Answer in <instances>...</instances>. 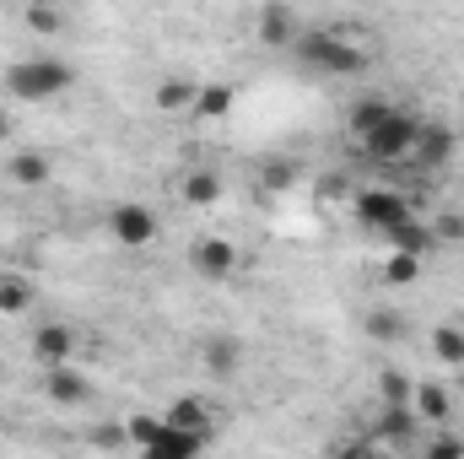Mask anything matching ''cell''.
Here are the masks:
<instances>
[{
  "label": "cell",
  "mask_w": 464,
  "mask_h": 459,
  "mask_svg": "<svg viewBox=\"0 0 464 459\" xmlns=\"http://www.w3.org/2000/svg\"><path fill=\"white\" fill-rule=\"evenodd\" d=\"M157 433H162V416H151V411H135V416L124 422V438H130L135 449H146V444H151Z\"/></svg>",
  "instance_id": "cell-27"
},
{
  "label": "cell",
  "mask_w": 464,
  "mask_h": 459,
  "mask_svg": "<svg viewBox=\"0 0 464 459\" xmlns=\"http://www.w3.org/2000/svg\"><path fill=\"white\" fill-rule=\"evenodd\" d=\"M362 330H367L372 341H400V336H405V314H394V308H372V314L362 319Z\"/></svg>",
  "instance_id": "cell-23"
},
{
  "label": "cell",
  "mask_w": 464,
  "mask_h": 459,
  "mask_svg": "<svg viewBox=\"0 0 464 459\" xmlns=\"http://www.w3.org/2000/svg\"><path fill=\"white\" fill-rule=\"evenodd\" d=\"M232 103H237V93H232V82H200V93H195V119H227Z\"/></svg>",
  "instance_id": "cell-21"
},
{
  "label": "cell",
  "mask_w": 464,
  "mask_h": 459,
  "mask_svg": "<svg viewBox=\"0 0 464 459\" xmlns=\"http://www.w3.org/2000/svg\"><path fill=\"white\" fill-rule=\"evenodd\" d=\"M189 265H195L206 281H227L232 270H237V243H232V238H200V243L189 249Z\"/></svg>",
  "instance_id": "cell-7"
},
{
  "label": "cell",
  "mask_w": 464,
  "mask_h": 459,
  "mask_svg": "<svg viewBox=\"0 0 464 459\" xmlns=\"http://www.w3.org/2000/svg\"><path fill=\"white\" fill-rule=\"evenodd\" d=\"M22 22H27L33 33H60V27H65V11H60V5H27Z\"/></svg>",
  "instance_id": "cell-29"
},
{
  "label": "cell",
  "mask_w": 464,
  "mask_h": 459,
  "mask_svg": "<svg viewBox=\"0 0 464 459\" xmlns=\"http://www.w3.org/2000/svg\"><path fill=\"white\" fill-rule=\"evenodd\" d=\"M195 93H200V82H189V76H162L151 98H157L162 114H195Z\"/></svg>",
  "instance_id": "cell-16"
},
{
  "label": "cell",
  "mask_w": 464,
  "mask_h": 459,
  "mask_svg": "<svg viewBox=\"0 0 464 459\" xmlns=\"http://www.w3.org/2000/svg\"><path fill=\"white\" fill-rule=\"evenodd\" d=\"M0 384H5V373H0Z\"/></svg>",
  "instance_id": "cell-36"
},
{
  "label": "cell",
  "mask_w": 464,
  "mask_h": 459,
  "mask_svg": "<svg viewBox=\"0 0 464 459\" xmlns=\"http://www.w3.org/2000/svg\"><path fill=\"white\" fill-rule=\"evenodd\" d=\"M5 130H11V114H5V109H0V141H5Z\"/></svg>",
  "instance_id": "cell-34"
},
{
  "label": "cell",
  "mask_w": 464,
  "mask_h": 459,
  "mask_svg": "<svg viewBox=\"0 0 464 459\" xmlns=\"http://www.w3.org/2000/svg\"><path fill=\"white\" fill-rule=\"evenodd\" d=\"M330 459H383V449H378L372 438H351V444H341Z\"/></svg>",
  "instance_id": "cell-31"
},
{
  "label": "cell",
  "mask_w": 464,
  "mask_h": 459,
  "mask_svg": "<svg viewBox=\"0 0 464 459\" xmlns=\"http://www.w3.org/2000/svg\"><path fill=\"white\" fill-rule=\"evenodd\" d=\"M119 444H130V438H124V422H109V427L92 433V449H119Z\"/></svg>",
  "instance_id": "cell-32"
},
{
  "label": "cell",
  "mask_w": 464,
  "mask_h": 459,
  "mask_svg": "<svg viewBox=\"0 0 464 459\" xmlns=\"http://www.w3.org/2000/svg\"><path fill=\"white\" fill-rule=\"evenodd\" d=\"M459 444H464V427H459Z\"/></svg>",
  "instance_id": "cell-35"
},
{
  "label": "cell",
  "mask_w": 464,
  "mask_h": 459,
  "mask_svg": "<svg viewBox=\"0 0 464 459\" xmlns=\"http://www.w3.org/2000/svg\"><path fill=\"white\" fill-rule=\"evenodd\" d=\"M162 422H168V427H179V433H189V438H200V444H211V438H217V411H211L200 395H179V400L162 411Z\"/></svg>",
  "instance_id": "cell-6"
},
{
  "label": "cell",
  "mask_w": 464,
  "mask_h": 459,
  "mask_svg": "<svg viewBox=\"0 0 464 459\" xmlns=\"http://www.w3.org/2000/svg\"><path fill=\"white\" fill-rule=\"evenodd\" d=\"M459 151V135L449 130V124H421V135H416V151H411V162L416 168H443L449 157Z\"/></svg>",
  "instance_id": "cell-10"
},
{
  "label": "cell",
  "mask_w": 464,
  "mask_h": 459,
  "mask_svg": "<svg viewBox=\"0 0 464 459\" xmlns=\"http://www.w3.org/2000/svg\"><path fill=\"white\" fill-rule=\"evenodd\" d=\"M383 238L394 243V254H411V259H427V254H432V243H438V238H432V228H427L416 211H411L405 222H394Z\"/></svg>",
  "instance_id": "cell-13"
},
{
  "label": "cell",
  "mask_w": 464,
  "mask_h": 459,
  "mask_svg": "<svg viewBox=\"0 0 464 459\" xmlns=\"http://www.w3.org/2000/svg\"><path fill=\"white\" fill-rule=\"evenodd\" d=\"M416 411L411 405H383L378 411V422H372V444H389V449H405L411 438H416Z\"/></svg>",
  "instance_id": "cell-11"
},
{
  "label": "cell",
  "mask_w": 464,
  "mask_h": 459,
  "mask_svg": "<svg viewBox=\"0 0 464 459\" xmlns=\"http://www.w3.org/2000/svg\"><path fill=\"white\" fill-rule=\"evenodd\" d=\"M33 356L44 362V367H71V356H76V330L71 325H38L33 330Z\"/></svg>",
  "instance_id": "cell-9"
},
{
  "label": "cell",
  "mask_w": 464,
  "mask_h": 459,
  "mask_svg": "<svg viewBox=\"0 0 464 459\" xmlns=\"http://www.w3.org/2000/svg\"><path fill=\"white\" fill-rule=\"evenodd\" d=\"M394 114V103H383V98H356L346 114V130L356 135V141H367L372 130H383V119Z\"/></svg>",
  "instance_id": "cell-20"
},
{
  "label": "cell",
  "mask_w": 464,
  "mask_h": 459,
  "mask_svg": "<svg viewBox=\"0 0 464 459\" xmlns=\"http://www.w3.org/2000/svg\"><path fill=\"white\" fill-rule=\"evenodd\" d=\"M200 362H206L217 378H232V373L243 367V341H237V336H211V341L200 346Z\"/></svg>",
  "instance_id": "cell-18"
},
{
  "label": "cell",
  "mask_w": 464,
  "mask_h": 459,
  "mask_svg": "<svg viewBox=\"0 0 464 459\" xmlns=\"http://www.w3.org/2000/svg\"><path fill=\"white\" fill-rule=\"evenodd\" d=\"M49 173H54L49 151H16V157L5 162V179H11L16 190H44V184H49Z\"/></svg>",
  "instance_id": "cell-14"
},
{
  "label": "cell",
  "mask_w": 464,
  "mask_h": 459,
  "mask_svg": "<svg viewBox=\"0 0 464 459\" xmlns=\"http://www.w3.org/2000/svg\"><path fill=\"white\" fill-rule=\"evenodd\" d=\"M297 60L308 65V71H319V76H362L367 71V49L362 44H351L341 33H297Z\"/></svg>",
  "instance_id": "cell-2"
},
{
  "label": "cell",
  "mask_w": 464,
  "mask_h": 459,
  "mask_svg": "<svg viewBox=\"0 0 464 459\" xmlns=\"http://www.w3.org/2000/svg\"><path fill=\"white\" fill-rule=\"evenodd\" d=\"M432 238H438V243H464V211H449V217H438Z\"/></svg>",
  "instance_id": "cell-30"
},
{
  "label": "cell",
  "mask_w": 464,
  "mask_h": 459,
  "mask_svg": "<svg viewBox=\"0 0 464 459\" xmlns=\"http://www.w3.org/2000/svg\"><path fill=\"white\" fill-rule=\"evenodd\" d=\"M259 44H297V11L292 5H265L259 11Z\"/></svg>",
  "instance_id": "cell-19"
},
{
  "label": "cell",
  "mask_w": 464,
  "mask_h": 459,
  "mask_svg": "<svg viewBox=\"0 0 464 459\" xmlns=\"http://www.w3.org/2000/svg\"><path fill=\"white\" fill-rule=\"evenodd\" d=\"M416 276H421V259H411V254H389L383 259V281L389 287H411Z\"/></svg>",
  "instance_id": "cell-26"
},
{
  "label": "cell",
  "mask_w": 464,
  "mask_h": 459,
  "mask_svg": "<svg viewBox=\"0 0 464 459\" xmlns=\"http://www.w3.org/2000/svg\"><path fill=\"white\" fill-rule=\"evenodd\" d=\"M87 395H92L87 373H76V367H44V400H54V405H82Z\"/></svg>",
  "instance_id": "cell-12"
},
{
  "label": "cell",
  "mask_w": 464,
  "mask_h": 459,
  "mask_svg": "<svg viewBox=\"0 0 464 459\" xmlns=\"http://www.w3.org/2000/svg\"><path fill=\"white\" fill-rule=\"evenodd\" d=\"M292 184V162H270L265 168V190H286Z\"/></svg>",
  "instance_id": "cell-33"
},
{
  "label": "cell",
  "mask_w": 464,
  "mask_h": 459,
  "mask_svg": "<svg viewBox=\"0 0 464 459\" xmlns=\"http://www.w3.org/2000/svg\"><path fill=\"white\" fill-rule=\"evenodd\" d=\"M179 200H184V206H217V200H222V173L189 168V173L179 179Z\"/></svg>",
  "instance_id": "cell-17"
},
{
  "label": "cell",
  "mask_w": 464,
  "mask_h": 459,
  "mask_svg": "<svg viewBox=\"0 0 464 459\" xmlns=\"http://www.w3.org/2000/svg\"><path fill=\"white\" fill-rule=\"evenodd\" d=\"M200 449H206L200 438H189V433H179V427L162 422V433L140 449V459H200Z\"/></svg>",
  "instance_id": "cell-15"
},
{
  "label": "cell",
  "mask_w": 464,
  "mask_h": 459,
  "mask_svg": "<svg viewBox=\"0 0 464 459\" xmlns=\"http://www.w3.org/2000/svg\"><path fill=\"white\" fill-rule=\"evenodd\" d=\"M421 459H464V444L454 427H443V433H432L427 438V449H421Z\"/></svg>",
  "instance_id": "cell-28"
},
{
  "label": "cell",
  "mask_w": 464,
  "mask_h": 459,
  "mask_svg": "<svg viewBox=\"0 0 464 459\" xmlns=\"http://www.w3.org/2000/svg\"><path fill=\"white\" fill-rule=\"evenodd\" d=\"M71 82H76V65L60 60V54H27V60H11L5 76H0V87H5L11 98H22V103H49V98H60Z\"/></svg>",
  "instance_id": "cell-1"
},
{
  "label": "cell",
  "mask_w": 464,
  "mask_h": 459,
  "mask_svg": "<svg viewBox=\"0 0 464 459\" xmlns=\"http://www.w3.org/2000/svg\"><path fill=\"white\" fill-rule=\"evenodd\" d=\"M351 217H356L362 228H372V232H389L394 222H405V217H411V200H405L400 190L367 184V190H356V200H351Z\"/></svg>",
  "instance_id": "cell-4"
},
{
  "label": "cell",
  "mask_w": 464,
  "mask_h": 459,
  "mask_svg": "<svg viewBox=\"0 0 464 459\" xmlns=\"http://www.w3.org/2000/svg\"><path fill=\"white\" fill-rule=\"evenodd\" d=\"M103 222H109V238H114L119 249H146L157 238V211L140 206V200H119Z\"/></svg>",
  "instance_id": "cell-5"
},
{
  "label": "cell",
  "mask_w": 464,
  "mask_h": 459,
  "mask_svg": "<svg viewBox=\"0 0 464 459\" xmlns=\"http://www.w3.org/2000/svg\"><path fill=\"white\" fill-rule=\"evenodd\" d=\"M33 303H38V292L27 276H0V314H27Z\"/></svg>",
  "instance_id": "cell-22"
},
{
  "label": "cell",
  "mask_w": 464,
  "mask_h": 459,
  "mask_svg": "<svg viewBox=\"0 0 464 459\" xmlns=\"http://www.w3.org/2000/svg\"><path fill=\"white\" fill-rule=\"evenodd\" d=\"M432 356H438V362H449V367H464V330L438 325V330H432Z\"/></svg>",
  "instance_id": "cell-24"
},
{
  "label": "cell",
  "mask_w": 464,
  "mask_h": 459,
  "mask_svg": "<svg viewBox=\"0 0 464 459\" xmlns=\"http://www.w3.org/2000/svg\"><path fill=\"white\" fill-rule=\"evenodd\" d=\"M411 411H416V422H427V427H449V411H454V395H449V384H438V378H421L416 389H411Z\"/></svg>",
  "instance_id": "cell-8"
},
{
  "label": "cell",
  "mask_w": 464,
  "mask_h": 459,
  "mask_svg": "<svg viewBox=\"0 0 464 459\" xmlns=\"http://www.w3.org/2000/svg\"><path fill=\"white\" fill-rule=\"evenodd\" d=\"M416 135H421V119L405 114V109H394V114L383 119V130H372V135L362 141V151H367L372 162H411Z\"/></svg>",
  "instance_id": "cell-3"
},
{
  "label": "cell",
  "mask_w": 464,
  "mask_h": 459,
  "mask_svg": "<svg viewBox=\"0 0 464 459\" xmlns=\"http://www.w3.org/2000/svg\"><path fill=\"white\" fill-rule=\"evenodd\" d=\"M411 389H416V384H411L400 367H383V373H378V395H383V405H411Z\"/></svg>",
  "instance_id": "cell-25"
}]
</instances>
